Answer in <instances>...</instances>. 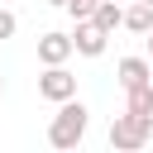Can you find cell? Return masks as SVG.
<instances>
[{"label": "cell", "mask_w": 153, "mask_h": 153, "mask_svg": "<svg viewBox=\"0 0 153 153\" xmlns=\"http://www.w3.org/2000/svg\"><path fill=\"white\" fill-rule=\"evenodd\" d=\"M86 124H91V115H86V105L72 96V100L57 105V115H53V124H48V143H53V148H76V143L86 139Z\"/></svg>", "instance_id": "obj_1"}, {"label": "cell", "mask_w": 153, "mask_h": 153, "mask_svg": "<svg viewBox=\"0 0 153 153\" xmlns=\"http://www.w3.org/2000/svg\"><path fill=\"white\" fill-rule=\"evenodd\" d=\"M153 139V120H143V115H115V124H110V148H124V153H134V148H143Z\"/></svg>", "instance_id": "obj_2"}, {"label": "cell", "mask_w": 153, "mask_h": 153, "mask_svg": "<svg viewBox=\"0 0 153 153\" xmlns=\"http://www.w3.org/2000/svg\"><path fill=\"white\" fill-rule=\"evenodd\" d=\"M38 96H43V100H53V105H62V100H72V96H76V76L67 72V62H53V67L38 76Z\"/></svg>", "instance_id": "obj_3"}, {"label": "cell", "mask_w": 153, "mask_h": 153, "mask_svg": "<svg viewBox=\"0 0 153 153\" xmlns=\"http://www.w3.org/2000/svg\"><path fill=\"white\" fill-rule=\"evenodd\" d=\"M105 38H110V33L96 29L91 19H76V29H72V48H76L81 57H100V53H105Z\"/></svg>", "instance_id": "obj_4"}, {"label": "cell", "mask_w": 153, "mask_h": 153, "mask_svg": "<svg viewBox=\"0 0 153 153\" xmlns=\"http://www.w3.org/2000/svg\"><path fill=\"white\" fill-rule=\"evenodd\" d=\"M76 48H72V33H43L38 38V62L53 67V62H67Z\"/></svg>", "instance_id": "obj_5"}, {"label": "cell", "mask_w": 153, "mask_h": 153, "mask_svg": "<svg viewBox=\"0 0 153 153\" xmlns=\"http://www.w3.org/2000/svg\"><path fill=\"white\" fill-rule=\"evenodd\" d=\"M120 86L129 91V86H143V81H153V62L148 57H120Z\"/></svg>", "instance_id": "obj_6"}, {"label": "cell", "mask_w": 153, "mask_h": 153, "mask_svg": "<svg viewBox=\"0 0 153 153\" xmlns=\"http://www.w3.org/2000/svg\"><path fill=\"white\" fill-rule=\"evenodd\" d=\"M91 24H96V29H105V33H115V29H124V10H120L115 0H96Z\"/></svg>", "instance_id": "obj_7"}, {"label": "cell", "mask_w": 153, "mask_h": 153, "mask_svg": "<svg viewBox=\"0 0 153 153\" xmlns=\"http://www.w3.org/2000/svg\"><path fill=\"white\" fill-rule=\"evenodd\" d=\"M124 110H129V115H143V120H153V81H143V86H129V91H124Z\"/></svg>", "instance_id": "obj_8"}, {"label": "cell", "mask_w": 153, "mask_h": 153, "mask_svg": "<svg viewBox=\"0 0 153 153\" xmlns=\"http://www.w3.org/2000/svg\"><path fill=\"white\" fill-rule=\"evenodd\" d=\"M124 29H129V33H148V29H153V5L134 0V5L124 10Z\"/></svg>", "instance_id": "obj_9"}, {"label": "cell", "mask_w": 153, "mask_h": 153, "mask_svg": "<svg viewBox=\"0 0 153 153\" xmlns=\"http://www.w3.org/2000/svg\"><path fill=\"white\" fill-rule=\"evenodd\" d=\"M91 10H96V0H67V14L72 19H91Z\"/></svg>", "instance_id": "obj_10"}, {"label": "cell", "mask_w": 153, "mask_h": 153, "mask_svg": "<svg viewBox=\"0 0 153 153\" xmlns=\"http://www.w3.org/2000/svg\"><path fill=\"white\" fill-rule=\"evenodd\" d=\"M14 29H19L14 10H0V38H14Z\"/></svg>", "instance_id": "obj_11"}, {"label": "cell", "mask_w": 153, "mask_h": 153, "mask_svg": "<svg viewBox=\"0 0 153 153\" xmlns=\"http://www.w3.org/2000/svg\"><path fill=\"white\" fill-rule=\"evenodd\" d=\"M143 38H148V62H153V29H148V33H143Z\"/></svg>", "instance_id": "obj_12"}, {"label": "cell", "mask_w": 153, "mask_h": 153, "mask_svg": "<svg viewBox=\"0 0 153 153\" xmlns=\"http://www.w3.org/2000/svg\"><path fill=\"white\" fill-rule=\"evenodd\" d=\"M48 5H57V10H67V0H48Z\"/></svg>", "instance_id": "obj_13"}, {"label": "cell", "mask_w": 153, "mask_h": 153, "mask_svg": "<svg viewBox=\"0 0 153 153\" xmlns=\"http://www.w3.org/2000/svg\"><path fill=\"white\" fill-rule=\"evenodd\" d=\"M0 91H5V81H0Z\"/></svg>", "instance_id": "obj_14"}, {"label": "cell", "mask_w": 153, "mask_h": 153, "mask_svg": "<svg viewBox=\"0 0 153 153\" xmlns=\"http://www.w3.org/2000/svg\"><path fill=\"white\" fill-rule=\"evenodd\" d=\"M143 5H153V0H143Z\"/></svg>", "instance_id": "obj_15"}]
</instances>
